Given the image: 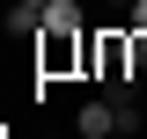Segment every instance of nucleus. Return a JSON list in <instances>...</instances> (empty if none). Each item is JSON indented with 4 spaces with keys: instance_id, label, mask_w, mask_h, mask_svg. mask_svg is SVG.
<instances>
[{
    "instance_id": "f257e3e1",
    "label": "nucleus",
    "mask_w": 147,
    "mask_h": 139,
    "mask_svg": "<svg viewBox=\"0 0 147 139\" xmlns=\"http://www.w3.org/2000/svg\"><path fill=\"white\" fill-rule=\"evenodd\" d=\"M81 81H96V88L132 81V29L125 22H88V37H81Z\"/></svg>"
},
{
    "instance_id": "f03ea898",
    "label": "nucleus",
    "mask_w": 147,
    "mask_h": 139,
    "mask_svg": "<svg viewBox=\"0 0 147 139\" xmlns=\"http://www.w3.org/2000/svg\"><path fill=\"white\" fill-rule=\"evenodd\" d=\"M81 29H88V7H81V0H44L37 37H81Z\"/></svg>"
},
{
    "instance_id": "1a4fd4ad",
    "label": "nucleus",
    "mask_w": 147,
    "mask_h": 139,
    "mask_svg": "<svg viewBox=\"0 0 147 139\" xmlns=\"http://www.w3.org/2000/svg\"><path fill=\"white\" fill-rule=\"evenodd\" d=\"M37 139H52V132H37Z\"/></svg>"
},
{
    "instance_id": "9d476101",
    "label": "nucleus",
    "mask_w": 147,
    "mask_h": 139,
    "mask_svg": "<svg viewBox=\"0 0 147 139\" xmlns=\"http://www.w3.org/2000/svg\"><path fill=\"white\" fill-rule=\"evenodd\" d=\"M0 44H7V37H0Z\"/></svg>"
},
{
    "instance_id": "423d86ee",
    "label": "nucleus",
    "mask_w": 147,
    "mask_h": 139,
    "mask_svg": "<svg viewBox=\"0 0 147 139\" xmlns=\"http://www.w3.org/2000/svg\"><path fill=\"white\" fill-rule=\"evenodd\" d=\"M125 29H147V0H132V7H125Z\"/></svg>"
},
{
    "instance_id": "0eeeda50",
    "label": "nucleus",
    "mask_w": 147,
    "mask_h": 139,
    "mask_svg": "<svg viewBox=\"0 0 147 139\" xmlns=\"http://www.w3.org/2000/svg\"><path fill=\"white\" fill-rule=\"evenodd\" d=\"M22 7H37V15H44V0H22Z\"/></svg>"
},
{
    "instance_id": "6e6552de",
    "label": "nucleus",
    "mask_w": 147,
    "mask_h": 139,
    "mask_svg": "<svg viewBox=\"0 0 147 139\" xmlns=\"http://www.w3.org/2000/svg\"><path fill=\"white\" fill-rule=\"evenodd\" d=\"M103 7H132V0H103Z\"/></svg>"
},
{
    "instance_id": "20e7f679",
    "label": "nucleus",
    "mask_w": 147,
    "mask_h": 139,
    "mask_svg": "<svg viewBox=\"0 0 147 139\" xmlns=\"http://www.w3.org/2000/svg\"><path fill=\"white\" fill-rule=\"evenodd\" d=\"M118 139H147V110H140V95L118 103Z\"/></svg>"
},
{
    "instance_id": "7ed1b4c3",
    "label": "nucleus",
    "mask_w": 147,
    "mask_h": 139,
    "mask_svg": "<svg viewBox=\"0 0 147 139\" xmlns=\"http://www.w3.org/2000/svg\"><path fill=\"white\" fill-rule=\"evenodd\" d=\"M74 132L81 139H118V103L110 95H88V103L74 110Z\"/></svg>"
},
{
    "instance_id": "39448f33",
    "label": "nucleus",
    "mask_w": 147,
    "mask_h": 139,
    "mask_svg": "<svg viewBox=\"0 0 147 139\" xmlns=\"http://www.w3.org/2000/svg\"><path fill=\"white\" fill-rule=\"evenodd\" d=\"M132 81L147 88V29H132Z\"/></svg>"
}]
</instances>
